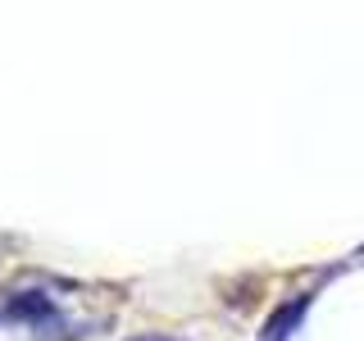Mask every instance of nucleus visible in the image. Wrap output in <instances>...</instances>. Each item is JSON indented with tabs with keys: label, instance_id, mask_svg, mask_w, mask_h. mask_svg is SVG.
Instances as JSON below:
<instances>
[{
	"label": "nucleus",
	"instance_id": "f257e3e1",
	"mask_svg": "<svg viewBox=\"0 0 364 341\" xmlns=\"http://www.w3.org/2000/svg\"><path fill=\"white\" fill-rule=\"evenodd\" d=\"M305 305H310L305 296H301V301H287V305H282V310H278V314H273L269 323H264V332H259V341H287V337H291V328L305 318Z\"/></svg>",
	"mask_w": 364,
	"mask_h": 341
},
{
	"label": "nucleus",
	"instance_id": "f03ea898",
	"mask_svg": "<svg viewBox=\"0 0 364 341\" xmlns=\"http://www.w3.org/2000/svg\"><path fill=\"white\" fill-rule=\"evenodd\" d=\"M9 314H14V318H50V301H46V296L23 291V296L9 301Z\"/></svg>",
	"mask_w": 364,
	"mask_h": 341
},
{
	"label": "nucleus",
	"instance_id": "7ed1b4c3",
	"mask_svg": "<svg viewBox=\"0 0 364 341\" xmlns=\"http://www.w3.org/2000/svg\"><path fill=\"white\" fill-rule=\"evenodd\" d=\"M136 341H178V337H164V332H155V337H136Z\"/></svg>",
	"mask_w": 364,
	"mask_h": 341
}]
</instances>
